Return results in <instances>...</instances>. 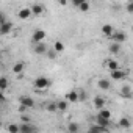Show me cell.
Instances as JSON below:
<instances>
[{"label": "cell", "instance_id": "obj_29", "mask_svg": "<svg viewBox=\"0 0 133 133\" xmlns=\"http://www.w3.org/2000/svg\"><path fill=\"white\" fill-rule=\"evenodd\" d=\"M78 10L82 11V13H86V11H89V2L86 0V2H83L80 6H78Z\"/></svg>", "mask_w": 133, "mask_h": 133}, {"label": "cell", "instance_id": "obj_13", "mask_svg": "<svg viewBox=\"0 0 133 133\" xmlns=\"http://www.w3.org/2000/svg\"><path fill=\"white\" fill-rule=\"evenodd\" d=\"M11 30H13V22H10V21H5L2 25H0V33H2L3 36L8 35Z\"/></svg>", "mask_w": 133, "mask_h": 133}, {"label": "cell", "instance_id": "obj_30", "mask_svg": "<svg viewBox=\"0 0 133 133\" xmlns=\"http://www.w3.org/2000/svg\"><path fill=\"white\" fill-rule=\"evenodd\" d=\"M125 11L130 13V14H133V0H130V2L125 5Z\"/></svg>", "mask_w": 133, "mask_h": 133}, {"label": "cell", "instance_id": "obj_4", "mask_svg": "<svg viewBox=\"0 0 133 133\" xmlns=\"http://www.w3.org/2000/svg\"><path fill=\"white\" fill-rule=\"evenodd\" d=\"M64 99H66V100H69L71 103H75V102H78V100H80V91L74 89V91H69V92H66Z\"/></svg>", "mask_w": 133, "mask_h": 133}, {"label": "cell", "instance_id": "obj_3", "mask_svg": "<svg viewBox=\"0 0 133 133\" xmlns=\"http://www.w3.org/2000/svg\"><path fill=\"white\" fill-rule=\"evenodd\" d=\"M45 36H47V33H45L44 30H41V28H38V30H35V31H33V36H31V41H33V42H42V41L45 39Z\"/></svg>", "mask_w": 133, "mask_h": 133}, {"label": "cell", "instance_id": "obj_15", "mask_svg": "<svg viewBox=\"0 0 133 133\" xmlns=\"http://www.w3.org/2000/svg\"><path fill=\"white\" fill-rule=\"evenodd\" d=\"M102 33H103V36H107V38H110L116 30H114V27L113 25H110V24H105L103 27H102V30H100Z\"/></svg>", "mask_w": 133, "mask_h": 133}, {"label": "cell", "instance_id": "obj_18", "mask_svg": "<svg viewBox=\"0 0 133 133\" xmlns=\"http://www.w3.org/2000/svg\"><path fill=\"white\" fill-rule=\"evenodd\" d=\"M97 86H99L100 89H103V91H108L110 86H111V83H110V80H107V78H100L99 83H97Z\"/></svg>", "mask_w": 133, "mask_h": 133}, {"label": "cell", "instance_id": "obj_34", "mask_svg": "<svg viewBox=\"0 0 133 133\" xmlns=\"http://www.w3.org/2000/svg\"><path fill=\"white\" fill-rule=\"evenodd\" d=\"M56 2H58L61 6H66V5H68V0H56Z\"/></svg>", "mask_w": 133, "mask_h": 133}, {"label": "cell", "instance_id": "obj_17", "mask_svg": "<svg viewBox=\"0 0 133 133\" xmlns=\"http://www.w3.org/2000/svg\"><path fill=\"white\" fill-rule=\"evenodd\" d=\"M108 52H110L111 55H117V53L121 52V44H119V42H113V41H111V45L108 47Z\"/></svg>", "mask_w": 133, "mask_h": 133}, {"label": "cell", "instance_id": "obj_26", "mask_svg": "<svg viewBox=\"0 0 133 133\" xmlns=\"http://www.w3.org/2000/svg\"><path fill=\"white\" fill-rule=\"evenodd\" d=\"M8 131L10 133H21V125L11 124V125H8Z\"/></svg>", "mask_w": 133, "mask_h": 133}, {"label": "cell", "instance_id": "obj_16", "mask_svg": "<svg viewBox=\"0 0 133 133\" xmlns=\"http://www.w3.org/2000/svg\"><path fill=\"white\" fill-rule=\"evenodd\" d=\"M121 94H122V97L131 99V97H133V89H131L128 85H124V86L121 88Z\"/></svg>", "mask_w": 133, "mask_h": 133}, {"label": "cell", "instance_id": "obj_27", "mask_svg": "<svg viewBox=\"0 0 133 133\" xmlns=\"http://www.w3.org/2000/svg\"><path fill=\"white\" fill-rule=\"evenodd\" d=\"M80 130V127H78V124H75V122H71L69 125H68V131H71V133H75V131H78Z\"/></svg>", "mask_w": 133, "mask_h": 133}, {"label": "cell", "instance_id": "obj_28", "mask_svg": "<svg viewBox=\"0 0 133 133\" xmlns=\"http://www.w3.org/2000/svg\"><path fill=\"white\" fill-rule=\"evenodd\" d=\"M6 88H8V78L6 77H2V78H0V89L5 91Z\"/></svg>", "mask_w": 133, "mask_h": 133}, {"label": "cell", "instance_id": "obj_20", "mask_svg": "<svg viewBox=\"0 0 133 133\" xmlns=\"http://www.w3.org/2000/svg\"><path fill=\"white\" fill-rule=\"evenodd\" d=\"M108 130H110L108 127H103L100 124H96V125H91L89 127V131H108Z\"/></svg>", "mask_w": 133, "mask_h": 133}, {"label": "cell", "instance_id": "obj_7", "mask_svg": "<svg viewBox=\"0 0 133 133\" xmlns=\"http://www.w3.org/2000/svg\"><path fill=\"white\" fill-rule=\"evenodd\" d=\"M31 14H33L31 8H21V10H19V13H17V17H19L21 21H28Z\"/></svg>", "mask_w": 133, "mask_h": 133}, {"label": "cell", "instance_id": "obj_31", "mask_svg": "<svg viewBox=\"0 0 133 133\" xmlns=\"http://www.w3.org/2000/svg\"><path fill=\"white\" fill-rule=\"evenodd\" d=\"M56 55H58V52H56L55 49H52V50H49V52H47V56H49L50 59H55V58H56Z\"/></svg>", "mask_w": 133, "mask_h": 133}, {"label": "cell", "instance_id": "obj_1", "mask_svg": "<svg viewBox=\"0 0 133 133\" xmlns=\"http://www.w3.org/2000/svg\"><path fill=\"white\" fill-rule=\"evenodd\" d=\"M33 85H35V89L41 91V89H45V88H49V86L52 85V80H49L47 77H38V78L33 82Z\"/></svg>", "mask_w": 133, "mask_h": 133}, {"label": "cell", "instance_id": "obj_33", "mask_svg": "<svg viewBox=\"0 0 133 133\" xmlns=\"http://www.w3.org/2000/svg\"><path fill=\"white\" fill-rule=\"evenodd\" d=\"M21 121H22V122H30L31 119H30L28 116H25V114H22V116H21Z\"/></svg>", "mask_w": 133, "mask_h": 133}, {"label": "cell", "instance_id": "obj_11", "mask_svg": "<svg viewBox=\"0 0 133 133\" xmlns=\"http://www.w3.org/2000/svg\"><path fill=\"white\" fill-rule=\"evenodd\" d=\"M103 66H105V68H108L110 71H116V69H119V63H117L116 59H113V58H108V59H105Z\"/></svg>", "mask_w": 133, "mask_h": 133}, {"label": "cell", "instance_id": "obj_32", "mask_svg": "<svg viewBox=\"0 0 133 133\" xmlns=\"http://www.w3.org/2000/svg\"><path fill=\"white\" fill-rule=\"evenodd\" d=\"M83 2H86V0H72V5H74V6H77V8H78V6H80V5H82V3H83Z\"/></svg>", "mask_w": 133, "mask_h": 133}, {"label": "cell", "instance_id": "obj_23", "mask_svg": "<svg viewBox=\"0 0 133 133\" xmlns=\"http://www.w3.org/2000/svg\"><path fill=\"white\" fill-rule=\"evenodd\" d=\"M130 125H131V122H130L128 117H121V119H119V127H122V128H130Z\"/></svg>", "mask_w": 133, "mask_h": 133}, {"label": "cell", "instance_id": "obj_24", "mask_svg": "<svg viewBox=\"0 0 133 133\" xmlns=\"http://www.w3.org/2000/svg\"><path fill=\"white\" fill-rule=\"evenodd\" d=\"M53 49H55L58 53H61V52L64 50V44H63V41H55V42H53Z\"/></svg>", "mask_w": 133, "mask_h": 133}, {"label": "cell", "instance_id": "obj_21", "mask_svg": "<svg viewBox=\"0 0 133 133\" xmlns=\"http://www.w3.org/2000/svg\"><path fill=\"white\" fill-rule=\"evenodd\" d=\"M58 103V111H66L68 110V107H69V100H59V102H56Z\"/></svg>", "mask_w": 133, "mask_h": 133}, {"label": "cell", "instance_id": "obj_5", "mask_svg": "<svg viewBox=\"0 0 133 133\" xmlns=\"http://www.w3.org/2000/svg\"><path fill=\"white\" fill-rule=\"evenodd\" d=\"M33 52H35V53H38V55H44V53H47V52H49L47 44H45L44 41H42V42H35Z\"/></svg>", "mask_w": 133, "mask_h": 133}, {"label": "cell", "instance_id": "obj_6", "mask_svg": "<svg viewBox=\"0 0 133 133\" xmlns=\"http://www.w3.org/2000/svg\"><path fill=\"white\" fill-rule=\"evenodd\" d=\"M127 75H128V72H127V71H122V69L111 71V78H113V80H116V82H119V80H124Z\"/></svg>", "mask_w": 133, "mask_h": 133}, {"label": "cell", "instance_id": "obj_9", "mask_svg": "<svg viewBox=\"0 0 133 133\" xmlns=\"http://www.w3.org/2000/svg\"><path fill=\"white\" fill-rule=\"evenodd\" d=\"M30 8H31V11H33V16H42V14L45 13V6L41 5V3H35V5H31Z\"/></svg>", "mask_w": 133, "mask_h": 133}, {"label": "cell", "instance_id": "obj_14", "mask_svg": "<svg viewBox=\"0 0 133 133\" xmlns=\"http://www.w3.org/2000/svg\"><path fill=\"white\" fill-rule=\"evenodd\" d=\"M24 71H25V63L24 61H19L13 66V74H16V75H21Z\"/></svg>", "mask_w": 133, "mask_h": 133}, {"label": "cell", "instance_id": "obj_2", "mask_svg": "<svg viewBox=\"0 0 133 133\" xmlns=\"http://www.w3.org/2000/svg\"><path fill=\"white\" fill-rule=\"evenodd\" d=\"M108 39H111L113 42H119V44H122V42L127 41V35H125V31H114Z\"/></svg>", "mask_w": 133, "mask_h": 133}, {"label": "cell", "instance_id": "obj_25", "mask_svg": "<svg viewBox=\"0 0 133 133\" xmlns=\"http://www.w3.org/2000/svg\"><path fill=\"white\" fill-rule=\"evenodd\" d=\"M96 122L100 124V125H103V127H108V128H110V119H103V117L97 116V117H96Z\"/></svg>", "mask_w": 133, "mask_h": 133}, {"label": "cell", "instance_id": "obj_22", "mask_svg": "<svg viewBox=\"0 0 133 133\" xmlns=\"http://www.w3.org/2000/svg\"><path fill=\"white\" fill-rule=\"evenodd\" d=\"M45 110H47L49 113H56V111H58V103H56V102H50V103L45 105Z\"/></svg>", "mask_w": 133, "mask_h": 133}, {"label": "cell", "instance_id": "obj_12", "mask_svg": "<svg viewBox=\"0 0 133 133\" xmlns=\"http://www.w3.org/2000/svg\"><path fill=\"white\" fill-rule=\"evenodd\" d=\"M36 131V127L31 125L30 122H22L21 124V133H33Z\"/></svg>", "mask_w": 133, "mask_h": 133}, {"label": "cell", "instance_id": "obj_8", "mask_svg": "<svg viewBox=\"0 0 133 133\" xmlns=\"http://www.w3.org/2000/svg\"><path fill=\"white\" fill-rule=\"evenodd\" d=\"M19 103L24 105V107H27V108H33L35 107V100L31 97H28V96H21L19 97Z\"/></svg>", "mask_w": 133, "mask_h": 133}, {"label": "cell", "instance_id": "obj_19", "mask_svg": "<svg viewBox=\"0 0 133 133\" xmlns=\"http://www.w3.org/2000/svg\"><path fill=\"white\" fill-rule=\"evenodd\" d=\"M97 116H100V117H103V119H110V121H111V111H110V110H107V108L99 110V114H97Z\"/></svg>", "mask_w": 133, "mask_h": 133}, {"label": "cell", "instance_id": "obj_10", "mask_svg": "<svg viewBox=\"0 0 133 133\" xmlns=\"http://www.w3.org/2000/svg\"><path fill=\"white\" fill-rule=\"evenodd\" d=\"M92 105H94L96 110H102V108H105V99L102 96H96L92 99Z\"/></svg>", "mask_w": 133, "mask_h": 133}]
</instances>
